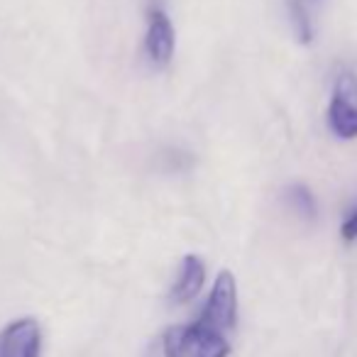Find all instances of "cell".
Here are the masks:
<instances>
[{
  "label": "cell",
  "instance_id": "1",
  "mask_svg": "<svg viewBox=\"0 0 357 357\" xmlns=\"http://www.w3.org/2000/svg\"><path fill=\"white\" fill-rule=\"evenodd\" d=\"M230 345L223 333L201 326H174L159 340V357H228Z\"/></svg>",
  "mask_w": 357,
  "mask_h": 357
},
{
  "label": "cell",
  "instance_id": "2",
  "mask_svg": "<svg viewBox=\"0 0 357 357\" xmlns=\"http://www.w3.org/2000/svg\"><path fill=\"white\" fill-rule=\"evenodd\" d=\"M235 321H238V287H235L233 274L223 269L215 279L213 291H211L204 311H201L199 323L218 333H225L235 328Z\"/></svg>",
  "mask_w": 357,
  "mask_h": 357
},
{
  "label": "cell",
  "instance_id": "3",
  "mask_svg": "<svg viewBox=\"0 0 357 357\" xmlns=\"http://www.w3.org/2000/svg\"><path fill=\"white\" fill-rule=\"evenodd\" d=\"M328 125L342 139L357 137V76L340 74L333 89L331 108H328Z\"/></svg>",
  "mask_w": 357,
  "mask_h": 357
},
{
  "label": "cell",
  "instance_id": "4",
  "mask_svg": "<svg viewBox=\"0 0 357 357\" xmlns=\"http://www.w3.org/2000/svg\"><path fill=\"white\" fill-rule=\"evenodd\" d=\"M42 331L35 318H20L0 333V357H40Z\"/></svg>",
  "mask_w": 357,
  "mask_h": 357
},
{
  "label": "cell",
  "instance_id": "5",
  "mask_svg": "<svg viewBox=\"0 0 357 357\" xmlns=\"http://www.w3.org/2000/svg\"><path fill=\"white\" fill-rule=\"evenodd\" d=\"M144 52L157 66L172 61L174 54V27L162 8H152L147 17V35H144Z\"/></svg>",
  "mask_w": 357,
  "mask_h": 357
},
{
  "label": "cell",
  "instance_id": "6",
  "mask_svg": "<svg viewBox=\"0 0 357 357\" xmlns=\"http://www.w3.org/2000/svg\"><path fill=\"white\" fill-rule=\"evenodd\" d=\"M206 282V264L196 255H186L181 259V269H178V277L174 282L172 289V301L174 303H189L191 298L199 296V291L204 289Z\"/></svg>",
  "mask_w": 357,
  "mask_h": 357
},
{
  "label": "cell",
  "instance_id": "7",
  "mask_svg": "<svg viewBox=\"0 0 357 357\" xmlns=\"http://www.w3.org/2000/svg\"><path fill=\"white\" fill-rule=\"evenodd\" d=\"M287 201L298 215H303V218H308V220L316 218V211H318L316 199H313V194L306 186H298V184L291 186V189L287 191Z\"/></svg>",
  "mask_w": 357,
  "mask_h": 357
},
{
  "label": "cell",
  "instance_id": "8",
  "mask_svg": "<svg viewBox=\"0 0 357 357\" xmlns=\"http://www.w3.org/2000/svg\"><path fill=\"white\" fill-rule=\"evenodd\" d=\"M291 15L294 22H296V32H298V40L301 42H311V20H308V13L306 8L298 3V0H291Z\"/></svg>",
  "mask_w": 357,
  "mask_h": 357
},
{
  "label": "cell",
  "instance_id": "9",
  "mask_svg": "<svg viewBox=\"0 0 357 357\" xmlns=\"http://www.w3.org/2000/svg\"><path fill=\"white\" fill-rule=\"evenodd\" d=\"M340 235L345 243H355L357 240V206L347 213V218L342 220V228H340Z\"/></svg>",
  "mask_w": 357,
  "mask_h": 357
}]
</instances>
